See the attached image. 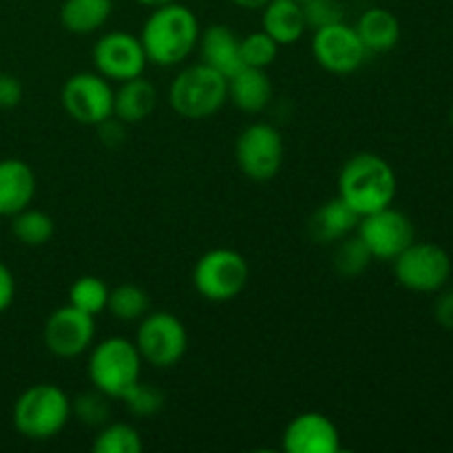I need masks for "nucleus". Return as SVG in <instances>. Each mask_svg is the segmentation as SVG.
I'll use <instances>...</instances> for the list:
<instances>
[{
  "mask_svg": "<svg viewBox=\"0 0 453 453\" xmlns=\"http://www.w3.org/2000/svg\"><path fill=\"white\" fill-rule=\"evenodd\" d=\"M250 268L242 252L233 248H212L203 252L193 268V286L202 299L212 303L233 301L246 290Z\"/></svg>",
  "mask_w": 453,
  "mask_h": 453,
  "instance_id": "423d86ee",
  "label": "nucleus"
},
{
  "mask_svg": "<svg viewBox=\"0 0 453 453\" xmlns=\"http://www.w3.org/2000/svg\"><path fill=\"white\" fill-rule=\"evenodd\" d=\"M279 47H281V44L274 38H270L264 29L255 31V34H248L246 38H242V44H239L243 66L268 69V66L274 65V60L279 58Z\"/></svg>",
  "mask_w": 453,
  "mask_h": 453,
  "instance_id": "c85d7f7f",
  "label": "nucleus"
},
{
  "mask_svg": "<svg viewBox=\"0 0 453 453\" xmlns=\"http://www.w3.org/2000/svg\"><path fill=\"white\" fill-rule=\"evenodd\" d=\"M113 0H65L60 7V22L69 34L91 35L109 22Z\"/></svg>",
  "mask_w": 453,
  "mask_h": 453,
  "instance_id": "5701e85b",
  "label": "nucleus"
},
{
  "mask_svg": "<svg viewBox=\"0 0 453 453\" xmlns=\"http://www.w3.org/2000/svg\"><path fill=\"white\" fill-rule=\"evenodd\" d=\"M13 296H16V279L12 270L0 261V314L7 312L9 305L13 303Z\"/></svg>",
  "mask_w": 453,
  "mask_h": 453,
  "instance_id": "f704fd0d",
  "label": "nucleus"
},
{
  "mask_svg": "<svg viewBox=\"0 0 453 453\" xmlns=\"http://www.w3.org/2000/svg\"><path fill=\"white\" fill-rule=\"evenodd\" d=\"M398 180L392 164L376 153H357L339 173V197L358 217L392 206Z\"/></svg>",
  "mask_w": 453,
  "mask_h": 453,
  "instance_id": "f03ea898",
  "label": "nucleus"
},
{
  "mask_svg": "<svg viewBox=\"0 0 453 453\" xmlns=\"http://www.w3.org/2000/svg\"><path fill=\"white\" fill-rule=\"evenodd\" d=\"M281 442L286 453H339L341 432L330 416L303 411L286 425Z\"/></svg>",
  "mask_w": 453,
  "mask_h": 453,
  "instance_id": "2eb2a0df",
  "label": "nucleus"
},
{
  "mask_svg": "<svg viewBox=\"0 0 453 453\" xmlns=\"http://www.w3.org/2000/svg\"><path fill=\"white\" fill-rule=\"evenodd\" d=\"M357 234L370 255L379 261H394L410 243L416 242V230L410 217L392 206L363 215L358 219Z\"/></svg>",
  "mask_w": 453,
  "mask_h": 453,
  "instance_id": "9b49d317",
  "label": "nucleus"
},
{
  "mask_svg": "<svg viewBox=\"0 0 453 453\" xmlns=\"http://www.w3.org/2000/svg\"><path fill=\"white\" fill-rule=\"evenodd\" d=\"M133 343L142 361L157 370H168L184 358L188 349V332L175 314L155 310L140 319Z\"/></svg>",
  "mask_w": 453,
  "mask_h": 453,
  "instance_id": "6e6552de",
  "label": "nucleus"
},
{
  "mask_svg": "<svg viewBox=\"0 0 453 453\" xmlns=\"http://www.w3.org/2000/svg\"><path fill=\"white\" fill-rule=\"evenodd\" d=\"M283 157H286V144L281 133L268 122L248 124L234 142V159L239 171L252 181H268L277 177L283 166Z\"/></svg>",
  "mask_w": 453,
  "mask_h": 453,
  "instance_id": "1a4fd4ad",
  "label": "nucleus"
},
{
  "mask_svg": "<svg viewBox=\"0 0 453 453\" xmlns=\"http://www.w3.org/2000/svg\"><path fill=\"white\" fill-rule=\"evenodd\" d=\"M299 3H308V0H299Z\"/></svg>",
  "mask_w": 453,
  "mask_h": 453,
  "instance_id": "58836bf2",
  "label": "nucleus"
},
{
  "mask_svg": "<svg viewBox=\"0 0 453 453\" xmlns=\"http://www.w3.org/2000/svg\"><path fill=\"white\" fill-rule=\"evenodd\" d=\"M358 219L361 217L341 197L327 199L310 217V237L319 243H336L348 234L357 233Z\"/></svg>",
  "mask_w": 453,
  "mask_h": 453,
  "instance_id": "aec40b11",
  "label": "nucleus"
},
{
  "mask_svg": "<svg viewBox=\"0 0 453 453\" xmlns=\"http://www.w3.org/2000/svg\"><path fill=\"white\" fill-rule=\"evenodd\" d=\"M140 432L128 423H104L97 436L93 438L96 453H142Z\"/></svg>",
  "mask_w": 453,
  "mask_h": 453,
  "instance_id": "a878e982",
  "label": "nucleus"
},
{
  "mask_svg": "<svg viewBox=\"0 0 453 453\" xmlns=\"http://www.w3.org/2000/svg\"><path fill=\"white\" fill-rule=\"evenodd\" d=\"M93 339H96V317L69 303L53 310L44 321V348L58 358L82 357L91 349Z\"/></svg>",
  "mask_w": 453,
  "mask_h": 453,
  "instance_id": "ddd939ff",
  "label": "nucleus"
},
{
  "mask_svg": "<svg viewBox=\"0 0 453 453\" xmlns=\"http://www.w3.org/2000/svg\"><path fill=\"white\" fill-rule=\"evenodd\" d=\"M109 301V286L93 274L78 277L69 288V305L82 310V312L97 317L106 310Z\"/></svg>",
  "mask_w": 453,
  "mask_h": 453,
  "instance_id": "cd10ccee",
  "label": "nucleus"
},
{
  "mask_svg": "<svg viewBox=\"0 0 453 453\" xmlns=\"http://www.w3.org/2000/svg\"><path fill=\"white\" fill-rule=\"evenodd\" d=\"M22 102V82L12 73H0V109H16Z\"/></svg>",
  "mask_w": 453,
  "mask_h": 453,
  "instance_id": "72a5a7b5",
  "label": "nucleus"
},
{
  "mask_svg": "<svg viewBox=\"0 0 453 453\" xmlns=\"http://www.w3.org/2000/svg\"><path fill=\"white\" fill-rule=\"evenodd\" d=\"M119 401L124 403L128 414L137 416V418H150V416H155L164 407V394L157 388H153V385L137 380L135 385H131L122 394Z\"/></svg>",
  "mask_w": 453,
  "mask_h": 453,
  "instance_id": "c756f323",
  "label": "nucleus"
},
{
  "mask_svg": "<svg viewBox=\"0 0 453 453\" xmlns=\"http://www.w3.org/2000/svg\"><path fill=\"white\" fill-rule=\"evenodd\" d=\"M228 100L243 113H261L273 100V82L265 69L242 66L228 78Z\"/></svg>",
  "mask_w": 453,
  "mask_h": 453,
  "instance_id": "6ab92c4d",
  "label": "nucleus"
},
{
  "mask_svg": "<svg viewBox=\"0 0 453 453\" xmlns=\"http://www.w3.org/2000/svg\"><path fill=\"white\" fill-rule=\"evenodd\" d=\"M230 3L239 9H246V12H261L270 0H230Z\"/></svg>",
  "mask_w": 453,
  "mask_h": 453,
  "instance_id": "c9c22d12",
  "label": "nucleus"
},
{
  "mask_svg": "<svg viewBox=\"0 0 453 453\" xmlns=\"http://www.w3.org/2000/svg\"><path fill=\"white\" fill-rule=\"evenodd\" d=\"M374 261V257L370 255L365 243L361 242L358 234H348L341 242H336V250H334V270L345 279H354L361 277L370 264Z\"/></svg>",
  "mask_w": 453,
  "mask_h": 453,
  "instance_id": "bb28decb",
  "label": "nucleus"
},
{
  "mask_svg": "<svg viewBox=\"0 0 453 453\" xmlns=\"http://www.w3.org/2000/svg\"><path fill=\"white\" fill-rule=\"evenodd\" d=\"M436 303H434V319L442 330L453 332V288H442L436 292Z\"/></svg>",
  "mask_w": 453,
  "mask_h": 453,
  "instance_id": "473e14b6",
  "label": "nucleus"
},
{
  "mask_svg": "<svg viewBox=\"0 0 453 453\" xmlns=\"http://www.w3.org/2000/svg\"><path fill=\"white\" fill-rule=\"evenodd\" d=\"M261 29L279 44H292L308 31L303 3L299 0H270L261 9Z\"/></svg>",
  "mask_w": 453,
  "mask_h": 453,
  "instance_id": "412c9836",
  "label": "nucleus"
},
{
  "mask_svg": "<svg viewBox=\"0 0 453 453\" xmlns=\"http://www.w3.org/2000/svg\"><path fill=\"white\" fill-rule=\"evenodd\" d=\"M354 29L365 44L367 53H389L401 42V22L385 7L365 9L358 16Z\"/></svg>",
  "mask_w": 453,
  "mask_h": 453,
  "instance_id": "4be33fe9",
  "label": "nucleus"
},
{
  "mask_svg": "<svg viewBox=\"0 0 453 453\" xmlns=\"http://www.w3.org/2000/svg\"><path fill=\"white\" fill-rule=\"evenodd\" d=\"M71 416L91 427H102L109 420V396L93 389L71 401Z\"/></svg>",
  "mask_w": 453,
  "mask_h": 453,
  "instance_id": "7c9ffc66",
  "label": "nucleus"
},
{
  "mask_svg": "<svg viewBox=\"0 0 453 453\" xmlns=\"http://www.w3.org/2000/svg\"><path fill=\"white\" fill-rule=\"evenodd\" d=\"M93 66L109 82H124V80L144 75L149 58H146L142 40L128 31H109L102 35L93 47Z\"/></svg>",
  "mask_w": 453,
  "mask_h": 453,
  "instance_id": "4468645a",
  "label": "nucleus"
},
{
  "mask_svg": "<svg viewBox=\"0 0 453 453\" xmlns=\"http://www.w3.org/2000/svg\"><path fill=\"white\" fill-rule=\"evenodd\" d=\"M199 34L202 27L193 9L175 0L149 13L142 25L140 40L149 62L157 66H175L197 49Z\"/></svg>",
  "mask_w": 453,
  "mask_h": 453,
  "instance_id": "f257e3e1",
  "label": "nucleus"
},
{
  "mask_svg": "<svg viewBox=\"0 0 453 453\" xmlns=\"http://www.w3.org/2000/svg\"><path fill=\"white\" fill-rule=\"evenodd\" d=\"M142 357L135 343L124 336H109L88 349V380L109 398H122L142 376Z\"/></svg>",
  "mask_w": 453,
  "mask_h": 453,
  "instance_id": "39448f33",
  "label": "nucleus"
},
{
  "mask_svg": "<svg viewBox=\"0 0 453 453\" xmlns=\"http://www.w3.org/2000/svg\"><path fill=\"white\" fill-rule=\"evenodd\" d=\"M228 100V78L208 65H190L168 87V104L184 119L212 118Z\"/></svg>",
  "mask_w": 453,
  "mask_h": 453,
  "instance_id": "20e7f679",
  "label": "nucleus"
},
{
  "mask_svg": "<svg viewBox=\"0 0 453 453\" xmlns=\"http://www.w3.org/2000/svg\"><path fill=\"white\" fill-rule=\"evenodd\" d=\"M157 109V88L144 75L124 80L113 91V118L122 124L144 122Z\"/></svg>",
  "mask_w": 453,
  "mask_h": 453,
  "instance_id": "a211bd4d",
  "label": "nucleus"
},
{
  "mask_svg": "<svg viewBox=\"0 0 453 453\" xmlns=\"http://www.w3.org/2000/svg\"><path fill=\"white\" fill-rule=\"evenodd\" d=\"M113 91L115 88L104 75L97 71H82L62 84V109L73 122L97 127L113 118Z\"/></svg>",
  "mask_w": 453,
  "mask_h": 453,
  "instance_id": "9d476101",
  "label": "nucleus"
},
{
  "mask_svg": "<svg viewBox=\"0 0 453 453\" xmlns=\"http://www.w3.org/2000/svg\"><path fill=\"white\" fill-rule=\"evenodd\" d=\"M13 427L29 441H49L71 420V398L53 383H35L13 403Z\"/></svg>",
  "mask_w": 453,
  "mask_h": 453,
  "instance_id": "7ed1b4c3",
  "label": "nucleus"
},
{
  "mask_svg": "<svg viewBox=\"0 0 453 453\" xmlns=\"http://www.w3.org/2000/svg\"><path fill=\"white\" fill-rule=\"evenodd\" d=\"M106 310L119 321H140L150 312L149 292L135 283H122V286L109 290Z\"/></svg>",
  "mask_w": 453,
  "mask_h": 453,
  "instance_id": "393cba45",
  "label": "nucleus"
},
{
  "mask_svg": "<svg viewBox=\"0 0 453 453\" xmlns=\"http://www.w3.org/2000/svg\"><path fill=\"white\" fill-rule=\"evenodd\" d=\"M135 3L144 4V7H150V9H155V7H162V4L175 3V0H135Z\"/></svg>",
  "mask_w": 453,
  "mask_h": 453,
  "instance_id": "e433bc0d",
  "label": "nucleus"
},
{
  "mask_svg": "<svg viewBox=\"0 0 453 453\" xmlns=\"http://www.w3.org/2000/svg\"><path fill=\"white\" fill-rule=\"evenodd\" d=\"M394 277L405 290L436 295L451 279V257L432 242H414L392 261Z\"/></svg>",
  "mask_w": 453,
  "mask_h": 453,
  "instance_id": "0eeeda50",
  "label": "nucleus"
},
{
  "mask_svg": "<svg viewBox=\"0 0 453 453\" xmlns=\"http://www.w3.org/2000/svg\"><path fill=\"white\" fill-rule=\"evenodd\" d=\"M449 118H451V124H453V106H451V115H449Z\"/></svg>",
  "mask_w": 453,
  "mask_h": 453,
  "instance_id": "4c0bfd02",
  "label": "nucleus"
},
{
  "mask_svg": "<svg viewBox=\"0 0 453 453\" xmlns=\"http://www.w3.org/2000/svg\"><path fill=\"white\" fill-rule=\"evenodd\" d=\"M312 56L327 73L349 75L365 65L370 53L358 38L357 29L341 20L334 25L314 29Z\"/></svg>",
  "mask_w": 453,
  "mask_h": 453,
  "instance_id": "f8f14e48",
  "label": "nucleus"
},
{
  "mask_svg": "<svg viewBox=\"0 0 453 453\" xmlns=\"http://www.w3.org/2000/svg\"><path fill=\"white\" fill-rule=\"evenodd\" d=\"M303 13L308 29L312 31L343 20V7L336 0H308L303 3Z\"/></svg>",
  "mask_w": 453,
  "mask_h": 453,
  "instance_id": "2f4dec72",
  "label": "nucleus"
},
{
  "mask_svg": "<svg viewBox=\"0 0 453 453\" xmlns=\"http://www.w3.org/2000/svg\"><path fill=\"white\" fill-rule=\"evenodd\" d=\"M239 44H242V38H237V34L228 25H219L217 22V25L202 29L197 49L202 53L203 65H208L211 69L219 71L221 75L230 78L234 71H239L243 66Z\"/></svg>",
  "mask_w": 453,
  "mask_h": 453,
  "instance_id": "f3484780",
  "label": "nucleus"
},
{
  "mask_svg": "<svg viewBox=\"0 0 453 453\" xmlns=\"http://www.w3.org/2000/svg\"><path fill=\"white\" fill-rule=\"evenodd\" d=\"M35 197V173L16 157L0 159V217H13L31 206Z\"/></svg>",
  "mask_w": 453,
  "mask_h": 453,
  "instance_id": "dca6fc26",
  "label": "nucleus"
},
{
  "mask_svg": "<svg viewBox=\"0 0 453 453\" xmlns=\"http://www.w3.org/2000/svg\"><path fill=\"white\" fill-rule=\"evenodd\" d=\"M12 233L22 246L38 248L51 242L53 233H56V224H53L47 212L29 206L12 217Z\"/></svg>",
  "mask_w": 453,
  "mask_h": 453,
  "instance_id": "b1692460",
  "label": "nucleus"
}]
</instances>
